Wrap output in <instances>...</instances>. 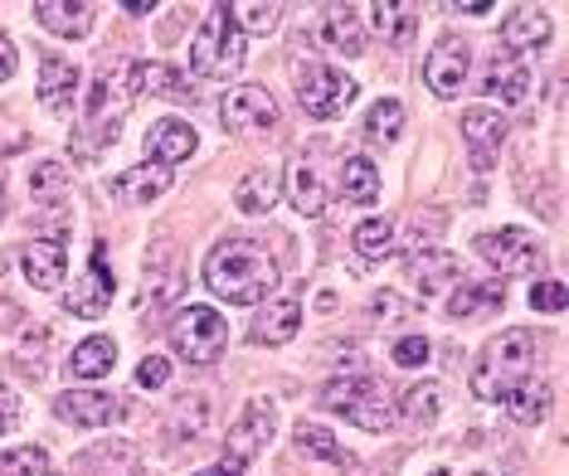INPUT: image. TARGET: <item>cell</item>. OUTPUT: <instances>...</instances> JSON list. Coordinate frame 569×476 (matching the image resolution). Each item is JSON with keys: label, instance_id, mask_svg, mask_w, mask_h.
<instances>
[{"label": "cell", "instance_id": "obj_16", "mask_svg": "<svg viewBox=\"0 0 569 476\" xmlns=\"http://www.w3.org/2000/svg\"><path fill=\"white\" fill-rule=\"evenodd\" d=\"M196 146H200L196 126L180 122V118H161L147 132V151H151V161H157L161 171H166V165H176V161H186V156H196Z\"/></svg>", "mask_w": 569, "mask_h": 476}, {"label": "cell", "instance_id": "obj_13", "mask_svg": "<svg viewBox=\"0 0 569 476\" xmlns=\"http://www.w3.org/2000/svg\"><path fill=\"white\" fill-rule=\"evenodd\" d=\"M20 267L30 277V287H59L63 273H69V243L63 234H44V239H30V249L20 253Z\"/></svg>", "mask_w": 569, "mask_h": 476}, {"label": "cell", "instance_id": "obj_37", "mask_svg": "<svg viewBox=\"0 0 569 476\" xmlns=\"http://www.w3.org/2000/svg\"><path fill=\"white\" fill-rule=\"evenodd\" d=\"M30 190H34V200H40V204H54L59 195H69V171H63L59 161L34 165V171H30Z\"/></svg>", "mask_w": 569, "mask_h": 476}, {"label": "cell", "instance_id": "obj_29", "mask_svg": "<svg viewBox=\"0 0 569 476\" xmlns=\"http://www.w3.org/2000/svg\"><path fill=\"white\" fill-rule=\"evenodd\" d=\"M321 40H327V49H336V54H360L366 49V40H360V20L351 6H331L327 20H321Z\"/></svg>", "mask_w": 569, "mask_h": 476}, {"label": "cell", "instance_id": "obj_35", "mask_svg": "<svg viewBox=\"0 0 569 476\" xmlns=\"http://www.w3.org/2000/svg\"><path fill=\"white\" fill-rule=\"evenodd\" d=\"M292 204H297V214H321L327 190H321V171H317V165H297V171H292Z\"/></svg>", "mask_w": 569, "mask_h": 476}, {"label": "cell", "instance_id": "obj_45", "mask_svg": "<svg viewBox=\"0 0 569 476\" xmlns=\"http://www.w3.org/2000/svg\"><path fill=\"white\" fill-rule=\"evenodd\" d=\"M16 69H20V59H16V44L0 34V83L6 79H16Z\"/></svg>", "mask_w": 569, "mask_h": 476}, {"label": "cell", "instance_id": "obj_46", "mask_svg": "<svg viewBox=\"0 0 569 476\" xmlns=\"http://www.w3.org/2000/svg\"><path fill=\"white\" fill-rule=\"evenodd\" d=\"M196 476H243V467H239V462H219V467H204Z\"/></svg>", "mask_w": 569, "mask_h": 476}, {"label": "cell", "instance_id": "obj_2", "mask_svg": "<svg viewBox=\"0 0 569 476\" xmlns=\"http://www.w3.org/2000/svg\"><path fill=\"white\" fill-rule=\"evenodd\" d=\"M530 365H536V336H530L526 326L501 331L482 351V359L472 365V394L482 398V404H497V398H507L521 379H530Z\"/></svg>", "mask_w": 569, "mask_h": 476}, {"label": "cell", "instance_id": "obj_34", "mask_svg": "<svg viewBox=\"0 0 569 476\" xmlns=\"http://www.w3.org/2000/svg\"><path fill=\"white\" fill-rule=\"evenodd\" d=\"M229 20H234L239 34H273L282 20V6H258V0H243V6H229Z\"/></svg>", "mask_w": 569, "mask_h": 476}, {"label": "cell", "instance_id": "obj_1", "mask_svg": "<svg viewBox=\"0 0 569 476\" xmlns=\"http://www.w3.org/2000/svg\"><path fill=\"white\" fill-rule=\"evenodd\" d=\"M204 287L234 306H253L278 287V263L263 253V243L224 239V243H214L210 259H204Z\"/></svg>", "mask_w": 569, "mask_h": 476}, {"label": "cell", "instance_id": "obj_7", "mask_svg": "<svg viewBox=\"0 0 569 476\" xmlns=\"http://www.w3.org/2000/svg\"><path fill=\"white\" fill-rule=\"evenodd\" d=\"M482 259L497 267V277H526V273H536L540 267V243L526 234V229H497V234H477L472 243Z\"/></svg>", "mask_w": 569, "mask_h": 476}, {"label": "cell", "instance_id": "obj_49", "mask_svg": "<svg viewBox=\"0 0 569 476\" xmlns=\"http://www.w3.org/2000/svg\"><path fill=\"white\" fill-rule=\"evenodd\" d=\"M429 476H452V472H429Z\"/></svg>", "mask_w": 569, "mask_h": 476}, {"label": "cell", "instance_id": "obj_43", "mask_svg": "<svg viewBox=\"0 0 569 476\" xmlns=\"http://www.w3.org/2000/svg\"><path fill=\"white\" fill-rule=\"evenodd\" d=\"M16 428H20V398H16V389L0 384V437L16 433Z\"/></svg>", "mask_w": 569, "mask_h": 476}, {"label": "cell", "instance_id": "obj_38", "mask_svg": "<svg viewBox=\"0 0 569 476\" xmlns=\"http://www.w3.org/2000/svg\"><path fill=\"white\" fill-rule=\"evenodd\" d=\"M49 457L44 447H16V453H0V476H44Z\"/></svg>", "mask_w": 569, "mask_h": 476}, {"label": "cell", "instance_id": "obj_11", "mask_svg": "<svg viewBox=\"0 0 569 476\" xmlns=\"http://www.w3.org/2000/svg\"><path fill=\"white\" fill-rule=\"evenodd\" d=\"M54 414L63 423H73V428H108V423L122 418V398L98 394V389H69V394H59Z\"/></svg>", "mask_w": 569, "mask_h": 476}, {"label": "cell", "instance_id": "obj_36", "mask_svg": "<svg viewBox=\"0 0 569 476\" xmlns=\"http://www.w3.org/2000/svg\"><path fill=\"white\" fill-rule=\"evenodd\" d=\"M399 126H405V102H395V98H380V102H375L370 118H366V132H370L375 141H395Z\"/></svg>", "mask_w": 569, "mask_h": 476}, {"label": "cell", "instance_id": "obj_4", "mask_svg": "<svg viewBox=\"0 0 569 476\" xmlns=\"http://www.w3.org/2000/svg\"><path fill=\"white\" fill-rule=\"evenodd\" d=\"M190 69L200 79H234L243 69V34L229 20V6H214L190 40Z\"/></svg>", "mask_w": 569, "mask_h": 476}, {"label": "cell", "instance_id": "obj_19", "mask_svg": "<svg viewBox=\"0 0 569 476\" xmlns=\"http://www.w3.org/2000/svg\"><path fill=\"white\" fill-rule=\"evenodd\" d=\"M482 93L516 108V102H526V93H530V69L521 59H491L482 73Z\"/></svg>", "mask_w": 569, "mask_h": 476}, {"label": "cell", "instance_id": "obj_27", "mask_svg": "<svg viewBox=\"0 0 569 476\" xmlns=\"http://www.w3.org/2000/svg\"><path fill=\"white\" fill-rule=\"evenodd\" d=\"M112 365H118V345L108 336H88L83 345H73V355H69V375H79V379H102Z\"/></svg>", "mask_w": 569, "mask_h": 476}, {"label": "cell", "instance_id": "obj_32", "mask_svg": "<svg viewBox=\"0 0 569 476\" xmlns=\"http://www.w3.org/2000/svg\"><path fill=\"white\" fill-rule=\"evenodd\" d=\"M399 414H405L413 428H429V423L443 414V389H438L433 379L429 384H413V389L405 394V408H399Z\"/></svg>", "mask_w": 569, "mask_h": 476}, {"label": "cell", "instance_id": "obj_21", "mask_svg": "<svg viewBox=\"0 0 569 476\" xmlns=\"http://www.w3.org/2000/svg\"><path fill=\"white\" fill-rule=\"evenodd\" d=\"M282 195V175L273 171V165H263V171H249L239 180V190H234V210L239 214H268L278 204Z\"/></svg>", "mask_w": 569, "mask_h": 476}, {"label": "cell", "instance_id": "obj_24", "mask_svg": "<svg viewBox=\"0 0 569 476\" xmlns=\"http://www.w3.org/2000/svg\"><path fill=\"white\" fill-rule=\"evenodd\" d=\"M171 190V171H161V165H141V171H122L112 180V195L122 204H151L157 195Z\"/></svg>", "mask_w": 569, "mask_h": 476}, {"label": "cell", "instance_id": "obj_8", "mask_svg": "<svg viewBox=\"0 0 569 476\" xmlns=\"http://www.w3.org/2000/svg\"><path fill=\"white\" fill-rule=\"evenodd\" d=\"M63 306H69V316H83V321H98L108 316L112 306V267H108V243H98L93 249V263H88V273L69 287V297H63Z\"/></svg>", "mask_w": 569, "mask_h": 476}, {"label": "cell", "instance_id": "obj_40", "mask_svg": "<svg viewBox=\"0 0 569 476\" xmlns=\"http://www.w3.org/2000/svg\"><path fill=\"white\" fill-rule=\"evenodd\" d=\"M530 306H536V312H565V282H536V287H530Z\"/></svg>", "mask_w": 569, "mask_h": 476}, {"label": "cell", "instance_id": "obj_18", "mask_svg": "<svg viewBox=\"0 0 569 476\" xmlns=\"http://www.w3.org/2000/svg\"><path fill=\"white\" fill-rule=\"evenodd\" d=\"M452 277H458V259L448 249H419L409 259V282L419 297H438L443 287H452Z\"/></svg>", "mask_w": 569, "mask_h": 476}, {"label": "cell", "instance_id": "obj_9", "mask_svg": "<svg viewBox=\"0 0 569 476\" xmlns=\"http://www.w3.org/2000/svg\"><path fill=\"white\" fill-rule=\"evenodd\" d=\"M273 433H278V408L268 404V398H253L249 408H243V418L229 428V437H224V447H229V462H249V457H258L268 443H273Z\"/></svg>", "mask_w": 569, "mask_h": 476}, {"label": "cell", "instance_id": "obj_12", "mask_svg": "<svg viewBox=\"0 0 569 476\" xmlns=\"http://www.w3.org/2000/svg\"><path fill=\"white\" fill-rule=\"evenodd\" d=\"M468 69H472V54L462 40H443L423 63V83L433 88L438 98H458L462 83H468Z\"/></svg>", "mask_w": 569, "mask_h": 476}, {"label": "cell", "instance_id": "obj_23", "mask_svg": "<svg viewBox=\"0 0 569 476\" xmlns=\"http://www.w3.org/2000/svg\"><path fill=\"white\" fill-rule=\"evenodd\" d=\"M550 40V20L540 16V10H530V6H516L507 24H501V44L511 49V54H521V49H540Z\"/></svg>", "mask_w": 569, "mask_h": 476}, {"label": "cell", "instance_id": "obj_22", "mask_svg": "<svg viewBox=\"0 0 569 476\" xmlns=\"http://www.w3.org/2000/svg\"><path fill=\"white\" fill-rule=\"evenodd\" d=\"M34 16H40L44 30L63 34V40H83V34L93 30V6H83V0H73V6H63V0H40Z\"/></svg>", "mask_w": 569, "mask_h": 476}, {"label": "cell", "instance_id": "obj_26", "mask_svg": "<svg viewBox=\"0 0 569 476\" xmlns=\"http://www.w3.org/2000/svg\"><path fill=\"white\" fill-rule=\"evenodd\" d=\"M501 302H507L501 282H468V287H458L448 297V316L468 321V316H482V312H501Z\"/></svg>", "mask_w": 569, "mask_h": 476}, {"label": "cell", "instance_id": "obj_31", "mask_svg": "<svg viewBox=\"0 0 569 476\" xmlns=\"http://www.w3.org/2000/svg\"><path fill=\"white\" fill-rule=\"evenodd\" d=\"M351 243H356V253L366 263H380V259H390L395 253V224L390 219H360Z\"/></svg>", "mask_w": 569, "mask_h": 476}, {"label": "cell", "instance_id": "obj_6", "mask_svg": "<svg viewBox=\"0 0 569 476\" xmlns=\"http://www.w3.org/2000/svg\"><path fill=\"white\" fill-rule=\"evenodd\" d=\"M297 98H302L307 118L331 122L356 102V83L341 69H331V63H307V69L297 63Z\"/></svg>", "mask_w": 569, "mask_h": 476}, {"label": "cell", "instance_id": "obj_5", "mask_svg": "<svg viewBox=\"0 0 569 476\" xmlns=\"http://www.w3.org/2000/svg\"><path fill=\"white\" fill-rule=\"evenodd\" d=\"M166 336H171V351L180 359H190V365H214L229 345V326L214 306H186V312L166 326Z\"/></svg>", "mask_w": 569, "mask_h": 476}, {"label": "cell", "instance_id": "obj_30", "mask_svg": "<svg viewBox=\"0 0 569 476\" xmlns=\"http://www.w3.org/2000/svg\"><path fill=\"white\" fill-rule=\"evenodd\" d=\"M341 195L356 204H375L380 200V171L366 156H346L341 161Z\"/></svg>", "mask_w": 569, "mask_h": 476}, {"label": "cell", "instance_id": "obj_10", "mask_svg": "<svg viewBox=\"0 0 569 476\" xmlns=\"http://www.w3.org/2000/svg\"><path fill=\"white\" fill-rule=\"evenodd\" d=\"M219 122L229 126V132H263V126H273L278 122V102L268 88H234L224 102H219Z\"/></svg>", "mask_w": 569, "mask_h": 476}, {"label": "cell", "instance_id": "obj_28", "mask_svg": "<svg viewBox=\"0 0 569 476\" xmlns=\"http://www.w3.org/2000/svg\"><path fill=\"white\" fill-rule=\"evenodd\" d=\"M550 398H555V394H550L546 379H521L507 398H501V404H507V414H511L516 423H540V418L550 414Z\"/></svg>", "mask_w": 569, "mask_h": 476}, {"label": "cell", "instance_id": "obj_44", "mask_svg": "<svg viewBox=\"0 0 569 476\" xmlns=\"http://www.w3.org/2000/svg\"><path fill=\"white\" fill-rule=\"evenodd\" d=\"M370 312H375V316H380V321H385V316H409V312H413V306H409L405 297H395V292H380V297H375V302H370Z\"/></svg>", "mask_w": 569, "mask_h": 476}, {"label": "cell", "instance_id": "obj_3", "mask_svg": "<svg viewBox=\"0 0 569 476\" xmlns=\"http://www.w3.org/2000/svg\"><path fill=\"white\" fill-rule=\"evenodd\" d=\"M321 408L351 418L356 428H366V433H385L395 423L390 389H385L375 375H341V379H331L327 389H321Z\"/></svg>", "mask_w": 569, "mask_h": 476}, {"label": "cell", "instance_id": "obj_42", "mask_svg": "<svg viewBox=\"0 0 569 476\" xmlns=\"http://www.w3.org/2000/svg\"><path fill=\"white\" fill-rule=\"evenodd\" d=\"M204 418H210V404H204V398H180V433L186 437H196L200 428H204Z\"/></svg>", "mask_w": 569, "mask_h": 476}, {"label": "cell", "instance_id": "obj_39", "mask_svg": "<svg viewBox=\"0 0 569 476\" xmlns=\"http://www.w3.org/2000/svg\"><path fill=\"white\" fill-rule=\"evenodd\" d=\"M390 359H395V365H405V369L423 365V359H429V341H423V336H399L390 345Z\"/></svg>", "mask_w": 569, "mask_h": 476}, {"label": "cell", "instance_id": "obj_20", "mask_svg": "<svg viewBox=\"0 0 569 476\" xmlns=\"http://www.w3.org/2000/svg\"><path fill=\"white\" fill-rule=\"evenodd\" d=\"M297 326H302V302L278 297V302L263 306V316H258V326H253V341L258 345H288L297 336Z\"/></svg>", "mask_w": 569, "mask_h": 476}, {"label": "cell", "instance_id": "obj_48", "mask_svg": "<svg viewBox=\"0 0 569 476\" xmlns=\"http://www.w3.org/2000/svg\"><path fill=\"white\" fill-rule=\"evenodd\" d=\"M0 214H6V180H0Z\"/></svg>", "mask_w": 569, "mask_h": 476}, {"label": "cell", "instance_id": "obj_17", "mask_svg": "<svg viewBox=\"0 0 569 476\" xmlns=\"http://www.w3.org/2000/svg\"><path fill=\"white\" fill-rule=\"evenodd\" d=\"M73 98H79V69H73L69 59L49 54L40 63V102H44V112H54V118H69Z\"/></svg>", "mask_w": 569, "mask_h": 476}, {"label": "cell", "instance_id": "obj_15", "mask_svg": "<svg viewBox=\"0 0 569 476\" xmlns=\"http://www.w3.org/2000/svg\"><path fill=\"white\" fill-rule=\"evenodd\" d=\"M127 93L132 98H171V102H186V98H196L190 93V83H186V73L171 69V63H132L127 69Z\"/></svg>", "mask_w": 569, "mask_h": 476}, {"label": "cell", "instance_id": "obj_25", "mask_svg": "<svg viewBox=\"0 0 569 476\" xmlns=\"http://www.w3.org/2000/svg\"><path fill=\"white\" fill-rule=\"evenodd\" d=\"M370 24L385 44H409L419 30V6H395V0H375L370 6Z\"/></svg>", "mask_w": 569, "mask_h": 476}, {"label": "cell", "instance_id": "obj_33", "mask_svg": "<svg viewBox=\"0 0 569 476\" xmlns=\"http://www.w3.org/2000/svg\"><path fill=\"white\" fill-rule=\"evenodd\" d=\"M297 447H302V453H312V457H321V462H331V467H346V462H351V453H346V447L336 443L327 428H317V423H297Z\"/></svg>", "mask_w": 569, "mask_h": 476}, {"label": "cell", "instance_id": "obj_41", "mask_svg": "<svg viewBox=\"0 0 569 476\" xmlns=\"http://www.w3.org/2000/svg\"><path fill=\"white\" fill-rule=\"evenodd\" d=\"M171 379V359H161V355H147L137 365V384L141 389H161V384Z\"/></svg>", "mask_w": 569, "mask_h": 476}, {"label": "cell", "instance_id": "obj_14", "mask_svg": "<svg viewBox=\"0 0 569 476\" xmlns=\"http://www.w3.org/2000/svg\"><path fill=\"white\" fill-rule=\"evenodd\" d=\"M462 141H468L477 171H491L501 141H507V122H501L491 108H468V112H462Z\"/></svg>", "mask_w": 569, "mask_h": 476}, {"label": "cell", "instance_id": "obj_47", "mask_svg": "<svg viewBox=\"0 0 569 476\" xmlns=\"http://www.w3.org/2000/svg\"><path fill=\"white\" fill-rule=\"evenodd\" d=\"M151 10H157L151 0H127V16H151Z\"/></svg>", "mask_w": 569, "mask_h": 476}]
</instances>
